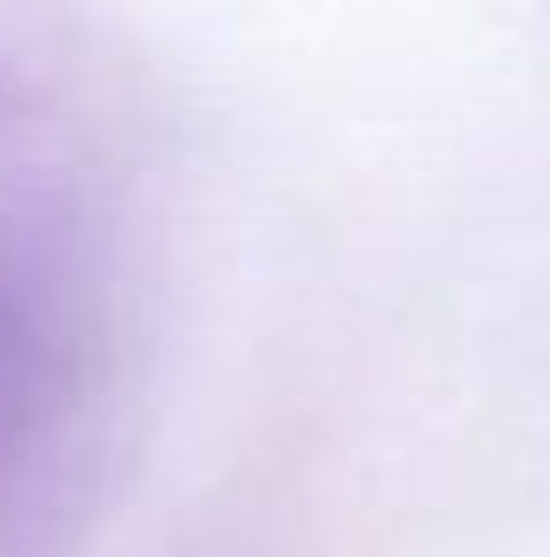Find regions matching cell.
<instances>
[{"instance_id": "cell-1", "label": "cell", "mask_w": 550, "mask_h": 557, "mask_svg": "<svg viewBox=\"0 0 550 557\" xmlns=\"http://www.w3.org/2000/svg\"><path fill=\"white\" fill-rule=\"evenodd\" d=\"M22 360L8 346V311H0V557H28L22 544Z\"/></svg>"}]
</instances>
